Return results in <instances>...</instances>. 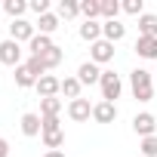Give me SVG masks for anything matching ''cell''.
<instances>
[{"label": "cell", "instance_id": "cell-1", "mask_svg": "<svg viewBox=\"0 0 157 157\" xmlns=\"http://www.w3.org/2000/svg\"><path fill=\"white\" fill-rule=\"evenodd\" d=\"M129 90H132V96H136L139 102H151V99H154V77H151V71L136 68V71L129 74Z\"/></svg>", "mask_w": 157, "mask_h": 157}, {"label": "cell", "instance_id": "cell-2", "mask_svg": "<svg viewBox=\"0 0 157 157\" xmlns=\"http://www.w3.org/2000/svg\"><path fill=\"white\" fill-rule=\"evenodd\" d=\"M99 86H102V102H114L123 93V80H120V74H114V71H102Z\"/></svg>", "mask_w": 157, "mask_h": 157}, {"label": "cell", "instance_id": "cell-3", "mask_svg": "<svg viewBox=\"0 0 157 157\" xmlns=\"http://www.w3.org/2000/svg\"><path fill=\"white\" fill-rule=\"evenodd\" d=\"M37 37V25H31L28 19H16L13 25H10V40H16V43H31Z\"/></svg>", "mask_w": 157, "mask_h": 157}, {"label": "cell", "instance_id": "cell-4", "mask_svg": "<svg viewBox=\"0 0 157 157\" xmlns=\"http://www.w3.org/2000/svg\"><path fill=\"white\" fill-rule=\"evenodd\" d=\"M154 129H157V117H154L151 111H139V114L132 117V132H136V136L148 139V136H154Z\"/></svg>", "mask_w": 157, "mask_h": 157}, {"label": "cell", "instance_id": "cell-5", "mask_svg": "<svg viewBox=\"0 0 157 157\" xmlns=\"http://www.w3.org/2000/svg\"><path fill=\"white\" fill-rule=\"evenodd\" d=\"M0 62L3 65H10V68H19L25 59H22V43H16V40H3L0 43Z\"/></svg>", "mask_w": 157, "mask_h": 157}, {"label": "cell", "instance_id": "cell-6", "mask_svg": "<svg viewBox=\"0 0 157 157\" xmlns=\"http://www.w3.org/2000/svg\"><path fill=\"white\" fill-rule=\"evenodd\" d=\"M111 59H114V43H108L105 37L96 40V43L90 46V62H96V65H108Z\"/></svg>", "mask_w": 157, "mask_h": 157}, {"label": "cell", "instance_id": "cell-7", "mask_svg": "<svg viewBox=\"0 0 157 157\" xmlns=\"http://www.w3.org/2000/svg\"><path fill=\"white\" fill-rule=\"evenodd\" d=\"M68 117H71L74 123L90 120V117H93V105H90V99H74V102H68Z\"/></svg>", "mask_w": 157, "mask_h": 157}, {"label": "cell", "instance_id": "cell-8", "mask_svg": "<svg viewBox=\"0 0 157 157\" xmlns=\"http://www.w3.org/2000/svg\"><path fill=\"white\" fill-rule=\"evenodd\" d=\"M37 96L40 99H56L59 93H62V80H59V77H52V74H46V77H40V80H37Z\"/></svg>", "mask_w": 157, "mask_h": 157}, {"label": "cell", "instance_id": "cell-9", "mask_svg": "<svg viewBox=\"0 0 157 157\" xmlns=\"http://www.w3.org/2000/svg\"><path fill=\"white\" fill-rule=\"evenodd\" d=\"M77 80H80L83 86H93V83H99V80H102V71H99V65H96V62H83L80 68H77Z\"/></svg>", "mask_w": 157, "mask_h": 157}, {"label": "cell", "instance_id": "cell-10", "mask_svg": "<svg viewBox=\"0 0 157 157\" xmlns=\"http://www.w3.org/2000/svg\"><path fill=\"white\" fill-rule=\"evenodd\" d=\"M93 120H96V123H114V120H117V105H114V102H99V105H93Z\"/></svg>", "mask_w": 157, "mask_h": 157}, {"label": "cell", "instance_id": "cell-11", "mask_svg": "<svg viewBox=\"0 0 157 157\" xmlns=\"http://www.w3.org/2000/svg\"><path fill=\"white\" fill-rule=\"evenodd\" d=\"M102 37H105L108 43H117V40L126 37V25H123L120 19H114V22H102Z\"/></svg>", "mask_w": 157, "mask_h": 157}, {"label": "cell", "instance_id": "cell-12", "mask_svg": "<svg viewBox=\"0 0 157 157\" xmlns=\"http://www.w3.org/2000/svg\"><path fill=\"white\" fill-rule=\"evenodd\" d=\"M56 43H52V37H46V34H37L31 43H28V56H34V59H40V56H46L49 49H52Z\"/></svg>", "mask_w": 157, "mask_h": 157}, {"label": "cell", "instance_id": "cell-13", "mask_svg": "<svg viewBox=\"0 0 157 157\" xmlns=\"http://www.w3.org/2000/svg\"><path fill=\"white\" fill-rule=\"evenodd\" d=\"M19 123H22V132H25L28 139H34V136H40V132H43L40 114H31V111H28V114H22V120H19Z\"/></svg>", "mask_w": 157, "mask_h": 157}, {"label": "cell", "instance_id": "cell-14", "mask_svg": "<svg viewBox=\"0 0 157 157\" xmlns=\"http://www.w3.org/2000/svg\"><path fill=\"white\" fill-rule=\"evenodd\" d=\"M136 52H139V59H157V37H139L136 40Z\"/></svg>", "mask_w": 157, "mask_h": 157}, {"label": "cell", "instance_id": "cell-15", "mask_svg": "<svg viewBox=\"0 0 157 157\" xmlns=\"http://www.w3.org/2000/svg\"><path fill=\"white\" fill-rule=\"evenodd\" d=\"M139 37H157V16L154 13L139 16Z\"/></svg>", "mask_w": 157, "mask_h": 157}, {"label": "cell", "instance_id": "cell-16", "mask_svg": "<svg viewBox=\"0 0 157 157\" xmlns=\"http://www.w3.org/2000/svg\"><path fill=\"white\" fill-rule=\"evenodd\" d=\"M80 37L93 46L96 40H102V22H83L80 25Z\"/></svg>", "mask_w": 157, "mask_h": 157}, {"label": "cell", "instance_id": "cell-17", "mask_svg": "<svg viewBox=\"0 0 157 157\" xmlns=\"http://www.w3.org/2000/svg\"><path fill=\"white\" fill-rule=\"evenodd\" d=\"M65 108V102L56 96V99H40V117H59Z\"/></svg>", "mask_w": 157, "mask_h": 157}, {"label": "cell", "instance_id": "cell-18", "mask_svg": "<svg viewBox=\"0 0 157 157\" xmlns=\"http://www.w3.org/2000/svg\"><path fill=\"white\" fill-rule=\"evenodd\" d=\"M13 77H16V86H19V90H28V86H37V77H34V74H31V71L25 68V62H22V65L16 68V74H13Z\"/></svg>", "mask_w": 157, "mask_h": 157}, {"label": "cell", "instance_id": "cell-19", "mask_svg": "<svg viewBox=\"0 0 157 157\" xmlns=\"http://www.w3.org/2000/svg\"><path fill=\"white\" fill-rule=\"evenodd\" d=\"M80 16H83V22H99L102 3H99V0H83V3H80Z\"/></svg>", "mask_w": 157, "mask_h": 157}, {"label": "cell", "instance_id": "cell-20", "mask_svg": "<svg viewBox=\"0 0 157 157\" xmlns=\"http://www.w3.org/2000/svg\"><path fill=\"white\" fill-rule=\"evenodd\" d=\"M80 90H83V83L80 80H77V77H65V80H62V96L65 99H80Z\"/></svg>", "mask_w": 157, "mask_h": 157}, {"label": "cell", "instance_id": "cell-21", "mask_svg": "<svg viewBox=\"0 0 157 157\" xmlns=\"http://www.w3.org/2000/svg\"><path fill=\"white\" fill-rule=\"evenodd\" d=\"M0 10H3L6 16H13V22H16V19H22V16L28 13V3H25V0H3V6H0Z\"/></svg>", "mask_w": 157, "mask_h": 157}, {"label": "cell", "instance_id": "cell-22", "mask_svg": "<svg viewBox=\"0 0 157 157\" xmlns=\"http://www.w3.org/2000/svg\"><path fill=\"white\" fill-rule=\"evenodd\" d=\"M56 28H59V16H56V13H46V16L37 19V34H46V37H49Z\"/></svg>", "mask_w": 157, "mask_h": 157}, {"label": "cell", "instance_id": "cell-23", "mask_svg": "<svg viewBox=\"0 0 157 157\" xmlns=\"http://www.w3.org/2000/svg\"><path fill=\"white\" fill-rule=\"evenodd\" d=\"M62 59H65V52H62V46H52L46 56H40V62L46 65V71H52V68H59L62 65Z\"/></svg>", "mask_w": 157, "mask_h": 157}, {"label": "cell", "instance_id": "cell-24", "mask_svg": "<svg viewBox=\"0 0 157 157\" xmlns=\"http://www.w3.org/2000/svg\"><path fill=\"white\" fill-rule=\"evenodd\" d=\"M56 16H59V19H74V16H80V3H77V0H62Z\"/></svg>", "mask_w": 157, "mask_h": 157}, {"label": "cell", "instance_id": "cell-25", "mask_svg": "<svg viewBox=\"0 0 157 157\" xmlns=\"http://www.w3.org/2000/svg\"><path fill=\"white\" fill-rule=\"evenodd\" d=\"M43 145H46L49 151H62V145H65V129H62V132H43Z\"/></svg>", "mask_w": 157, "mask_h": 157}, {"label": "cell", "instance_id": "cell-26", "mask_svg": "<svg viewBox=\"0 0 157 157\" xmlns=\"http://www.w3.org/2000/svg\"><path fill=\"white\" fill-rule=\"evenodd\" d=\"M120 13H126V16H145V3H142V0H123Z\"/></svg>", "mask_w": 157, "mask_h": 157}, {"label": "cell", "instance_id": "cell-27", "mask_svg": "<svg viewBox=\"0 0 157 157\" xmlns=\"http://www.w3.org/2000/svg\"><path fill=\"white\" fill-rule=\"evenodd\" d=\"M117 16H120V3H117V0H105V3H102V19L114 22Z\"/></svg>", "mask_w": 157, "mask_h": 157}, {"label": "cell", "instance_id": "cell-28", "mask_svg": "<svg viewBox=\"0 0 157 157\" xmlns=\"http://www.w3.org/2000/svg\"><path fill=\"white\" fill-rule=\"evenodd\" d=\"M25 68L37 77V80H40V77H46V65H43L40 59H34V56H28V59H25Z\"/></svg>", "mask_w": 157, "mask_h": 157}, {"label": "cell", "instance_id": "cell-29", "mask_svg": "<svg viewBox=\"0 0 157 157\" xmlns=\"http://www.w3.org/2000/svg\"><path fill=\"white\" fill-rule=\"evenodd\" d=\"M139 151H142L145 157H157V136H148V139H142Z\"/></svg>", "mask_w": 157, "mask_h": 157}, {"label": "cell", "instance_id": "cell-30", "mask_svg": "<svg viewBox=\"0 0 157 157\" xmlns=\"http://www.w3.org/2000/svg\"><path fill=\"white\" fill-rule=\"evenodd\" d=\"M40 123H43V132H62V120L59 117H40Z\"/></svg>", "mask_w": 157, "mask_h": 157}, {"label": "cell", "instance_id": "cell-31", "mask_svg": "<svg viewBox=\"0 0 157 157\" xmlns=\"http://www.w3.org/2000/svg\"><path fill=\"white\" fill-rule=\"evenodd\" d=\"M28 10H34L37 16H46V13H49V0H31Z\"/></svg>", "mask_w": 157, "mask_h": 157}, {"label": "cell", "instance_id": "cell-32", "mask_svg": "<svg viewBox=\"0 0 157 157\" xmlns=\"http://www.w3.org/2000/svg\"><path fill=\"white\" fill-rule=\"evenodd\" d=\"M0 157H10V142L0 136Z\"/></svg>", "mask_w": 157, "mask_h": 157}, {"label": "cell", "instance_id": "cell-33", "mask_svg": "<svg viewBox=\"0 0 157 157\" xmlns=\"http://www.w3.org/2000/svg\"><path fill=\"white\" fill-rule=\"evenodd\" d=\"M43 157H65V151H46Z\"/></svg>", "mask_w": 157, "mask_h": 157}]
</instances>
